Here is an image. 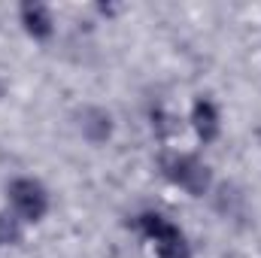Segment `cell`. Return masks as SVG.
Here are the masks:
<instances>
[{
	"mask_svg": "<svg viewBox=\"0 0 261 258\" xmlns=\"http://www.w3.org/2000/svg\"><path fill=\"white\" fill-rule=\"evenodd\" d=\"M130 231L152 252V258H195V243L186 228L158 207H146L130 216Z\"/></svg>",
	"mask_w": 261,
	"mask_h": 258,
	"instance_id": "1",
	"label": "cell"
},
{
	"mask_svg": "<svg viewBox=\"0 0 261 258\" xmlns=\"http://www.w3.org/2000/svg\"><path fill=\"white\" fill-rule=\"evenodd\" d=\"M158 173L167 186H173L176 192H182L192 200H203L210 197L213 189L219 186L213 164L200 155V152H189V149H164L158 155Z\"/></svg>",
	"mask_w": 261,
	"mask_h": 258,
	"instance_id": "2",
	"label": "cell"
},
{
	"mask_svg": "<svg viewBox=\"0 0 261 258\" xmlns=\"http://www.w3.org/2000/svg\"><path fill=\"white\" fill-rule=\"evenodd\" d=\"M3 207L21 225L37 228V225H43L52 216L55 197H52V189L40 176H34V173H15L3 186Z\"/></svg>",
	"mask_w": 261,
	"mask_h": 258,
	"instance_id": "3",
	"label": "cell"
},
{
	"mask_svg": "<svg viewBox=\"0 0 261 258\" xmlns=\"http://www.w3.org/2000/svg\"><path fill=\"white\" fill-rule=\"evenodd\" d=\"M186 125L200 146H216L225 134V110L213 94H195L186 113Z\"/></svg>",
	"mask_w": 261,
	"mask_h": 258,
	"instance_id": "4",
	"label": "cell"
},
{
	"mask_svg": "<svg viewBox=\"0 0 261 258\" xmlns=\"http://www.w3.org/2000/svg\"><path fill=\"white\" fill-rule=\"evenodd\" d=\"M73 128L88 146L103 149V146L113 143V137L119 131V122H116V113L110 107H103V104H82L73 113Z\"/></svg>",
	"mask_w": 261,
	"mask_h": 258,
	"instance_id": "5",
	"label": "cell"
},
{
	"mask_svg": "<svg viewBox=\"0 0 261 258\" xmlns=\"http://www.w3.org/2000/svg\"><path fill=\"white\" fill-rule=\"evenodd\" d=\"M15 24L37 46H49L58 37V15H55V9L49 3H40V0H21L15 6Z\"/></svg>",
	"mask_w": 261,
	"mask_h": 258,
	"instance_id": "6",
	"label": "cell"
},
{
	"mask_svg": "<svg viewBox=\"0 0 261 258\" xmlns=\"http://www.w3.org/2000/svg\"><path fill=\"white\" fill-rule=\"evenodd\" d=\"M149 128H152V134L164 143V149H170L173 137L179 134V119H176L167 107L155 104V107H149Z\"/></svg>",
	"mask_w": 261,
	"mask_h": 258,
	"instance_id": "7",
	"label": "cell"
},
{
	"mask_svg": "<svg viewBox=\"0 0 261 258\" xmlns=\"http://www.w3.org/2000/svg\"><path fill=\"white\" fill-rule=\"evenodd\" d=\"M28 225H21L6 207H0V249H18L28 237Z\"/></svg>",
	"mask_w": 261,
	"mask_h": 258,
	"instance_id": "8",
	"label": "cell"
},
{
	"mask_svg": "<svg viewBox=\"0 0 261 258\" xmlns=\"http://www.w3.org/2000/svg\"><path fill=\"white\" fill-rule=\"evenodd\" d=\"M94 9H97L100 15H107V18H110V15H119V12H122V6H113V3H97Z\"/></svg>",
	"mask_w": 261,
	"mask_h": 258,
	"instance_id": "9",
	"label": "cell"
},
{
	"mask_svg": "<svg viewBox=\"0 0 261 258\" xmlns=\"http://www.w3.org/2000/svg\"><path fill=\"white\" fill-rule=\"evenodd\" d=\"M9 85H12V79H9V73H6V70L0 67V100H3L6 94H9Z\"/></svg>",
	"mask_w": 261,
	"mask_h": 258,
	"instance_id": "10",
	"label": "cell"
},
{
	"mask_svg": "<svg viewBox=\"0 0 261 258\" xmlns=\"http://www.w3.org/2000/svg\"><path fill=\"white\" fill-rule=\"evenodd\" d=\"M219 258H249L246 252H240V249H228V252H222Z\"/></svg>",
	"mask_w": 261,
	"mask_h": 258,
	"instance_id": "11",
	"label": "cell"
}]
</instances>
